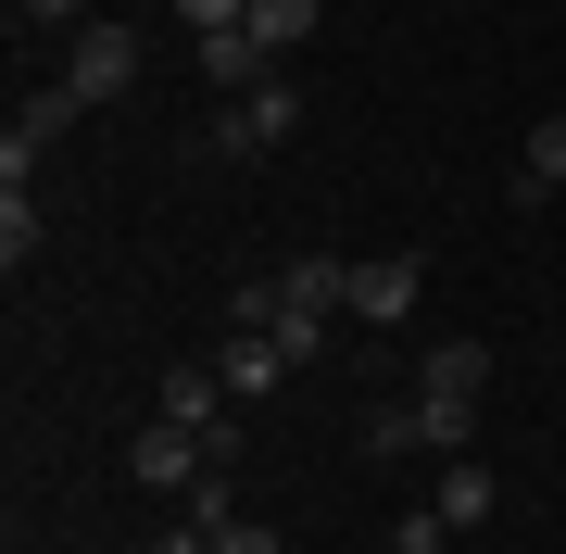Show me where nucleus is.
<instances>
[{
	"label": "nucleus",
	"mask_w": 566,
	"mask_h": 554,
	"mask_svg": "<svg viewBox=\"0 0 566 554\" xmlns=\"http://www.w3.org/2000/svg\"><path fill=\"white\" fill-rule=\"evenodd\" d=\"M290 126H303V88L264 76V88H240V102H214V151H227V165H264Z\"/></svg>",
	"instance_id": "obj_1"
},
{
	"label": "nucleus",
	"mask_w": 566,
	"mask_h": 554,
	"mask_svg": "<svg viewBox=\"0 0 566 554\" xmlns=\"http://www.w3.org/2000/svg\"><path fill=\"white\" fill-rule=\"evenodd\" d=\"M126 479H139V492H177V504H189V492L214 479V441H202V429H177V416H151V429L126 441Z\"/></svg>",
	"instance_id": "obj_2"
},
{
	"label": "nucleus",
	"mask_w": 566,
	"mask_h": 554,
	"mask_svg": "<svg viewBox=\"0 0 566 554\" xmlns=\"http://www.w3.org/2000/svg\"><path fill=\"white\" fill-rule=\"evenodd\" d=\"M63 88H76V102H126V88H139V39H126V25H76V39H63Z\"/></svg>",
	"instance_id": "obj_3"
},
{
	"label": "nucleus",
	"mask_w": 566,
	"mask_h": 554,
	"mask_svg": "<svg viewBox=\"0 0 566 554\" xmlns=\"http://www.w3.org/2000/svg\"><path fill=\"white\" fill-rule=\"evenodd\" d=\"M76 114H88V102H76L63 76H51V88H25V102H13V126H0V177H25V165L63 139V126H76Z\"/></svg>",
	"instance_id": "obj_4"
},
{
	"label": "nucleus",
	"mask_w": 566,
	"mask_h": 554,
	"mask_svg": "<svg viewBox=\"0 0 566 554\" xmlns=\"http://www.w3.org/2000/svg\"><path fill=\"white\" fill-rule=\"evenodd\" d=\"M416 252H365V265H353V303L340 315H365V328H403V315H416Z\"/></svg>",
	"instance_id": "obj_5"
},
{
	"label": "nucleus",
	"mask_w": 566,
	"mask_h": 554,
	"mask_svg": "<svg viewBox=\"0 0 566 554\" xmlns=\"http://www.w3.org/2000/svg\"><path fill=\"white\" fill-rule=\"evenodd\" d=\"M428 504H441L453 530H491V504H504V479H491L479 453H441V479H428Z\"/></svg>",
	"instance_id": "obj_6"
},
{
	"label": "nucleus",
	"mask_w": 566,
	"mask_h": 554,
	"mask_svg": "<svg viewBox=\"0 0 566 554\" xmlns=\"http://www.w3.org/2000/svg\"><path fill=\"white\" fill-rule=\"evenodd\" d=\"M202 76L227 88V102H240V88H264V76H277V51H264L252 25H214V39H202Z\"/></svg>",
	"instance_id": "obj_7"
},
{
	"label": "nucleus",
	"mask_w": 566,
	"mask_h": 554,
	"mask_svg": "<svg viewBox=\"0 0 566 554\" xmlns=\"http://www.w3.org/2000/svg\"><path fill=\"white\" fill-rule=\"evenodd\" d=\"M416 404V453L441 467V453H479V404H441V390H403Z\"/></svg>",
	"instance_id": "obj_8"
},
{
	"label": "nucleus",
	"mask_w": 566,
	"mask_h": 554,
	"mask_svg": "<svg viewBox=\"0 0 566 554\" xmlns=\"http://www.w3.org/2000/svg\"><path fill=\"white\" fill-rule=\"evenodd\" d=\"M214 378H227V404H252V390H277V378H290V353L264 341V328H240V341L214 353Z\"/></svg>",
	"instance_id": "obj_9"
},
{
	"label": "nucleus",
	"mask_w": 566,
	"mask_h": 554,
	"mask_svg": "<svg viewBox=\"0 0 566 554\" xmlns=\"http://www.w3.org/2000/svg\"><path fill=\"white\" fill-rule=\"evenodd\" d=\"M554 189H566V114H542V126H528V151H516V202L542 215Z\"/></svg>",
	"instance_id": "obj_10"
},
{
	"label": "nucleus",
	"mask_w": 566,
	"mask_h": 554,
	"mask_svg": "<svg viewBox=\"0 0 566 554\" xmlns=\"http://www.w3.org/2000/svg\"><path fill=\"white\" fill-rule=\"evenodd\" d=\"M416 390H441V404H479V390H491V341H441Z\"/></svg>",
	"instance_id": "obj_11"
},
{
	"label": "nucleus",
	"mask_w": 566,
	"mask_h": 554,
	"mask_svg": "<svg viewBox=\"0 0 566 554\" xmlns=\"http://www.w3.org/2000/svg\"><path fill=\"white\" fill-rule=\"evenodd\" d=\"M315 25H327V0H252V39H264V51H277V63H290V51H303V39H315Z\"/></svg>",
	"instance_id": "obj_12"
},
{
	"label": "nucleus",
	"mask_w": 566,
	"mask_h": 554,
	"mask_svg": "<svg viewBox=\"0 0 566 554\" xmlns=\"http://www.w3.org/2000/svg\"><path fill=\"white\" fill-rule=\"evenodd\" d=\"M25 252H39V202H25V177H0V265L25 278Z\"/></svg>",
	"instance_id": "obj_13"
},
{
	"label": "nucleus",
	"mask_w": 566,
	"mask_h": 554,
	"mask_svg": "<svg viewBox=\"0 0 566 554\" xmlns=\"http://www.w3.org/2000/svg\"><path fill=\"white\" fill-rule=\"evenodd\" d=\"M365 453H416V404H365Z\"/></svg>",
	"instance_id": "obj_14"
},
{
	"label": "nucleus",
	"mask_w": 566,
	"mask_h": 554,
	"mask_svg": "<svg viewBox=\"0 0 566 554\" xmlns=\"http://www.w3.org/2000/svg\"><path fill=\"white\" fill-rule=\"evenodd\" d=\"M13 25H25V39H76L88 13H76V0H13Z\"/></svg>",
	"instance_id": "obj_15"
},
{
	"label": "nucleus",
	"mask_w": 566,
	"mask_h": 554,
	"mask_svg": "<svg viewBox=\"0 0 566 554\" xmlns=\"http://www.w3.org/2000/svg\"><path fill=\"white\" fill-rule=\"evenodd\" d=\"M441 542H453V516H441V504H416L403 530H390V554H441Z\"/></svg>",
	"instance_id": "obj_16"
},
{
	"label": "nucleus",
	"mask_w": 566,
	"mask_h": 554,
	"mask_svg": "<svg viewBox=\"0 0 566 554\" xmlns=\"http://www.w3.org/2000/svg\"><path fill=\"white\" fill-rule=\"evenodd\" d=\"M177 25H189V39H214V25H252V0H177Z\"/></svg>",
	"instance_id": "obj_17"
},
{
	"label": "nucleus",
	"mask_w": 566,
	"mask_h": 554,
	"mask_svg": "<svg viewBox=\"0 0 566 554\" xmlns=\"http://www.w3.org/2000/svg\"><path fill=\"white\" fill-rule=\"evenodd\" d=\"M214 554H290V542L264 530V516H227V530H214Z\"/></svg>",
	"instance_id": "obj_18"
},
{
	"label": "nucleus",
	"mask_w": 566,
	"mask_h": 554,
	"mask_svg": "<svg viewBox=\"0 0 566 554\" xmlns=\"http://www.w3.org/2000/svg\"><path fill=\"white\" fill-rule=\"evenodd\" d=\"M151 554H214V530H202V516H177V530H164Z\"/></svg>",
	"instance_id": "obj_19"
}]
</instances>
